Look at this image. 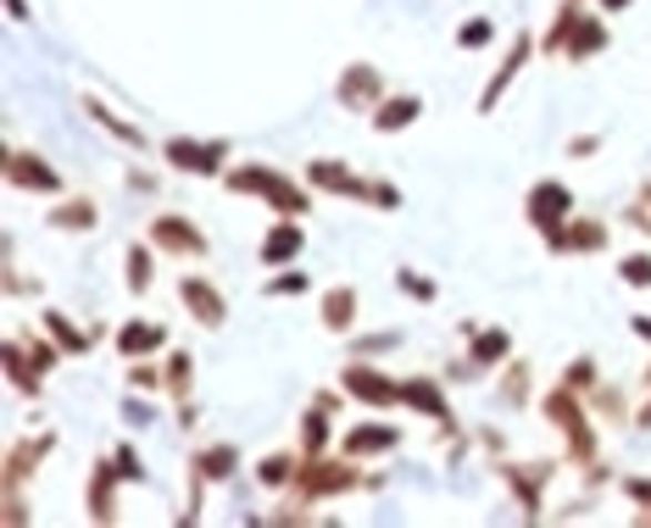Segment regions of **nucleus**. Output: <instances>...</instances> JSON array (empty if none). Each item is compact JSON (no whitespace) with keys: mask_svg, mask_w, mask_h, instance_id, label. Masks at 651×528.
Listing matches in <instances>:
<instances>
[{"mask_svg":"<svg viewBox=\"0 0 651 528\" xmlns=\"http://www.w3.org/2000/svg\"><path fill=\"white\" fill-rule=\"evenodd\" d=\"M507 356H512V334H507V328H485V334L474 328V356H468L474 373H490V367H501Z\"/></svg>","mask_w":651,"mask_h":528,"instance_id":"nucleus-22","label":"nucleus"},{"mask_svg":"<svg viewBox=\"0 0 651 528\" xmlns=\"http://www.w3.org/2000/svg\"><path fill=\"white\" fill-rule=\"evenodd\" d=\"M523 389H529V362H512L507 378H501V400L512 406V400H523Z\"/></svg>","mask_w":651,"mask_h":528,"instance_id":"nucleus-37","label":"nucleus"},{"mask_svg":"<svg viewBox=\"0 0 651 528\" xmlns=\"http://www.w3.org/2000/svg\"><path fill=\"white\" fill-rule=\"evenodd\" d=\"M295 467H301L295 456H267V461L256 467V478H262V484H273V489H284V484L295 478Z\"/></svg>","mask_w":651,"mask_h":528,"instance_id":"nucleus-34","label":"nucleus"},{"mask_svg":"<svg viewBox=\"0 0 651 528\" xmlns=\"http://www.w3.org/2000/svg\"><path fill=\"white\" fill-rule=\"evenodd\" d=\"M118 484H123L118 461L101 456L95 473H90V517H95V522H112V517H118Z\"/></svg>","mask_w":651,"mask_h":528,"instance_id":"nucleus-15","label":"nucleus"},{"mask_svg":"<svg viewBox=\"0 0 651 528\" xmlns=\"http://www.w3.org/2000/svg\"><path fill=\"white\" fill-rule=\"evenodd\" d=\"M401 400H407V406H418V412H424V417H435V423H451L446 389H440L435 378H401Z\"/></svg>","mask_w":651,"mask_h":528,"instance_id":"nucleus-20","label":"nucleus"},{"mask_svg":"<svg viewBox=\"0 0 651 528\" xmlns=\"http://www.w3.org/2000/svg\"><path fill=\"white\" fill-rule=\"evenodd\" d=\"M340 389H346V395H357L363 406H396V400H401V384H396V378H385L368 356H352V362H346Z\"/></svg>","mask_w":651,"mask_h":528,"instance_id":"nucleus-7","label":"nucleus"},{"mask_svg":"<svg viewBox=\"0 0 651 528\" xmlns=\"http://www.w3.org/2000/svg\"><path fill=\"white\" fill-rule=\"evenodd\" d=\"M523 212H529V223H535L540 234H551V229H562V223L573 217V190H568L562 179H540V184H529Z\"/></svg>","mask_w":651,"mask_h":528,"instance_id":"nucleus-6","label":"nucleus"},{"mask_svg":"<svg viewBox=\"0 0 651 528\" xmlns=\"http://www.w3.org/2000/svg\"><path fill=\"white\" fill-rule=\"evenodd\" d=\"M129 378H134V384H140V389H151V384H156V378H162V373H156V367H145V362H140V367H129Z\"/></svg>","mask_w":651,"mask_h":528,"instance_id":"nucleus-46","label":"nucleus"},{"mask_svg":"<svg viewBox=\"0 0 651 528\" xmlns=\"http://www.w3.org/2000/svg\"><path fill=\"white\" fill-rule=\"evenodd\" d=\"M123 267H129V290H134V295H145V290H151V278H156V273H151V267H156V245H151V240H145V245H129Z\"/></svg>","mask_w":651,"mask_h":528,"instance_id":"nucleus-26","label":"nucleus"},{"mask_svg":"<svg viewBox=\"0 0 651 528\" xmlns=\"http://www.w3.org/2000/svg\"><path fill=\"white\" fill-rule=\"evenodd\" d=\"M368 201H374V206H385V212H396V206H401V190H396V184H385V179H368Z\"/></svg>","mask_w":651,"mask_h":528,"instance_id":"nucleus-38","label":"nucleus"},{"mask_svg":"<svg viewBox=\"0 0 651 528\" xmlns=\"http://www.w3.org/2000/svg\"><path fill=\"white\" fill-rule=\"evenodd\" d=\"M234 467H240V456H234V445H206V450H195V473H206V478H234Z\"/></svg>","mask_w":651,"mask_h":528,"instance_id":"nucleus-29","label":"nucleus"},{"mask_svg":"<svg viewBox=\"0 0 651 528\" xmlns=\"http://www.w3.org/2000/svg\"><path fill=\"white\" fill-rule=\"evenodd\" d=\"M262 290H267V295H306V290H312V278L289 267V273H278V278H267Z\"/></svg>","mask_w":651,"mask_h":528,"instance_id":"nucleus-36","label":"nucleus"},{"mask_svg":"<svg viewBox=\"0 0 651 528\" xmlns=\"http://www.w3.org/2000/svg\"><path fill=\"white\" fill-rule=\"evenodd\" d=\"M112 461H118V473H123V478H145V467H140L134 445H112Z\"/></svg>","mask_w":651,"mask_h":528,"instance_id":"nucleus-42","label":"nucleus"},{"mask_svg":"<svg viewBox=\"0 0 651 528\" xmlns=\"http://www.w3.org/2000/svg\"><path fill=\"white\" fill-rule=\"evenodd\" d=\"M601 151V140L596 134H579V140H568V156H596Z\"/></svg>","mask_w":651,"mask_h":528,"instance_id":"nucleus-43","label":"nucleus"},{"mask_svg":"<svg viewBox=\"0 0 651 528\" xmlns=\"http://www.w3.org/2000/svg\"><path fill=\"white\" fill-rule=\"evenodd\" d=\"M306 184H317L323 195H352V201H368V179L363 173H352L346 162H335V156H317V162H306Z\"/></svg>","mask_w":651,"mask_h":528,"instance_id":"nucleus-11","label":"nucleus"},{"mask_svg":"<svg viewBox=\"0 0 651 528\" xmlns=\"http://www.w3.org/2000/svg\"><path fill=\"white\" fill-rule=\"evenodd\" d=\"M84 112H90V118H95V123H101L106 134H118V140L129 145V151H145V134H140L134 123H123V118H118V112H112L106 101H95V95H84Z\"/></svg>","mask_w":651,"mask_h":528,"instance_id":"nucleus-24","label":"nucleus"},{"mask_svg":"<svg viewBox=\"0 0 651 528\" xmlns=\"http://www.w3.org/2000/svg\"><path fill=\"white\" fill-rule=\"evenodd\" d=\"M396 284H401L413 301H435V284H429V278H418L413 267H401V273H396Z\"/></svg>","mask_w":651,"mask_h":528,"instance_id":"nucleus-39","label":"nucleus"},{"mask_svg":"<svg viewBox=\"0 0 651 528\" xmlns=\"http://www.w3.org/2000/svg\"><path fill=\"white\" fill-rule=\"evenodd\" d=\"M529 57H535V34H529V29H523V34H518V40H512V51H507V62H501V68H496V79H490V84H485V95H479V112H496V106H501V95H507V84H512V79H518V68H523V62H529Z\"/></svg>","mask_w":651,"mask_h":528,"instance_id":"nucleus-13","label":"nucleus"},{"mask_svg":"<svg viewBox=\"0 0 651 528\" xmlns=\"http://www.w3.org/2000/svg\"><path fill=\"white\" fill-rule=\"evenodd\" d=\"M623 7H629V0H601V12H607V18H612V12H623Z\"/></svg>","mask_w":651,"mask_h":528,"instance_id":"nucleus-49","label":"nucleus"},{"mask_svg":"<svg viewBox=\"0 0 651 528\" xmlns=\"http://www.w3.org/2000/svg\"><path fill=\"white\" fill-rule=\"evenodd\" d=\"M629 328H634L640 339H651V317H645V312H634V323H629Z\"/></svg>","mask_w":651,"mask_h":528,"instance_id":"nucleus-47","label":"nucleus"},{"mask_svg":"<svg viewBox=\"0 0 651 528\" xmlns=\"http://www.w3.org/2000/svg\"><path fill=\"white\" fill-rule=\"evenodd\" d=\"M51 445H57V434H40V439H23V445H12V456H7V495H23V478H29V467H40V461L51 456Z\"/></svg>","mask_w":651,"mask_h":528,"instance_id":"nucleus-16","label":"nucleus"},{"mask_svg":"<svg viewBox=\"0 0 651 528\" xmlns=\"http://www.w3.org/2000/svg\"><path fill=\"white\" fill-rule=\"evenodd\" d=\"M501 473H507V484H512L518 506L535 517V511H540V489H546V478H551V461H535V467H518V461H507Z\"/></svg>","mask_w":651,"mask_h":528,"instance_id":"nucleus-18","label":"nucleus"},{"mask_svg":"<svg viewBox=\"0 0 651 528\" xmlns=\"http://www.w3.org/2000/svg\"><path fill=\"white\" fill-rule=\"evenodd\" d=\"M145 240H151L162 256H206V251H212V240H206L184 212H162V217H151Z\"/></svg>","mask_w":651,"mask_h":528,"instance_id":"nucleus-3","label":"nucleus"},{"mask_svg":"<svg viewBox=\"0 0 651 528\" xmlns=\"http://www.w3.org/2000/svg\"><path fill=\"white\" fill-rule=\"evenodd\" d=\"M368 118H374V129H379V134L413 129V123L424 118V95H385V101H379V106H374Z\"/></svg>","mask_w":651,"mask_h":528,"instance_id":"nucleus-17","label":"nucleus"},{"mask_svg":"<svg viewBox=\"0 0 651 528\" xmlns=\"http://www.w3.org/2000/svg\"><path fill=\"white\" fill-rule=\"evenodd\" d=\"M223 190H228V195L267 201V206H278L284 217H295V212H306V206H312V190H306V184H295V179H284V173H278V167H267V162H240V167H228Z\"/></svg>","mask_w":651,"mask_h":528,"instance_id":"nucleus-1","label":"nucleus"},{"mask_svg":"<svg viewBox=\"0 0 651 528\" xmlns=\"http://www.w3.org/2000/svg\"><path fill=\"white\" fill-rule=\"evenodd\" d=\"M385 95H390V90H385V73L368 68V62H352V68L340 73V84H335V101H340L346 112H374Z\"/></svg>","mask_w":651,"mask_h":528,"instance_id":"nucleus-8","label":"nucleus"},{"mask_svg":"<svg viewBox=\"0 0 651 528\" xmlns=\"http://www.w3.org/2000/svg\"><path fill=\"white\" fill-rule=\"evenodd\" d=\"M645 389H651V367H645Z\"/></svg>","mask_w":651,"mask_h":528,"instance_id":"nucleus-51","label":"nucleus"},{"mask_svg":"<svg viewBox=\"0 0 651 528\" xmlns=\"http://www.w3.org/2000/svg\"><path fill=\"white\" fill-rule=\"evenodd\" d=\"M317 312H323V328L352 334V328H357V290H352V284H335L329 295L317 301Z\"/></svg>","mask_w":651,"mask_h":528,"instance_id":"nucleus-19","label":"nucleus"},{"mask_svg":"<svg viewBox=\"0 0 651 528\" xmlns=\"http://www.w3.org/2000/svg\"><path fill=\"white\" fill-rule=\"evenodd\" d=\"M301 251H306V229H301L295 217H278V223L262 234V251H256V256H262V267H284V262H295Z\"/></svg>","mask_w":651,"mask_h":528,"instance_id":"nucleus-12","label":"nucleus"},{"mask_svg":"<svg viewBox=\"0 0 651 528\" xmlns=\"http://www.w3.org/2000/svg\"><path fill=\"white\" fill-rule=\"evenodd\" d=\"M45 328L57 334V345H62L68 356L90 351V334H84V328H73V323H68V312H45Z\"/></svg>","mask_w":651,"mask_h":528,"instance_id":"nucleus-30","label":"nucleus"},{"mask_svg":"<svg viewBox=\"0 0 651 528\" xmlns=\"http://www.w3.org/2000/svg\"><path fill=\"white\" fill-rule=\"evenodd\" d=\"M162 384H167V395H173V400H190L195 356H190V351H173V356H167V367H162Z\"/></svg>","mask_w":651,"mask_h":528,"instance_id":"nucleus-27","label":"nucleus"},{"mask_svg":"<svg viewBox=\"0 0 651 528\" xmlns=\"http://www.w3.org/2000/svg\"><path fill=\"white\" fill-rule=\"evenodd\" d=\"M357 484H379V478H363V473H357V456L335 461L329 450H323V456H301V467H295V478H289V495L312 506V500L346 495V489H357Z\"/></svg>","mask_w":651,"mask_h":528,"instance_id":"nucleus-2","label":"nucleus"},{"mask_svg":"<svg viewBox=\"0 0 651 528\" xmlns=\"http://www.w3.org/2000/svg\"><path fill=\"white\" fill-rule=\"evenodd\" d=\"M634 423H640V428H651V400H645V406L634 412Z\"/></svg>","mask_w":651,"mask_h":528,"instance_id":"nucleus-48","label":"nucleus"},{"mask_svg":"<svg viewBox=\"0 0 651 528\" xmlns=\"http://www.w3.org/2000/svg\"><path fill=\"white\" fill-rule=\"evenodd\" d=\"M562 384L584 395V389H596V384H601V373H596V362H590V356H579L573 367H562Z\"/></svg>","mask_w":651,"mask_h":528,"instance_id":"nucleus-35","label":"nucleus"},{"mask_svg":"<svg viewBox=\"0 0 651 528\" xmlns=\"http://www.w3.org/2000/svg\"><path fill=\"white\" fill-rule=\"evenodd\" d=\"M623 495L640 506V517H651V478H640V473H634V478H623Z\"/></svg>","mask_w":651,"mask_h":528,"instance_id":"nucleus-40","label":"nucleus"},{"mask_svg":"<svg viewBox=\"0 0 651 528\" xmlns=\"http://www.w3.org/2000/svg\"><path fill=\"white\" fill-rule=\"evenodd\" d=\"M390 345H401V334H396V328H385V334H368V339H363L352 356H379V351H390Z\"/></svg>","mask_w":651,"mask_h":528,"instance_id":"nucleus-41","label":"nucleus"},{"mask_svg":"<svg viewBox=\"0 0 651 528\" xmlns=\"http://www.w3.org/2000/svg\"><path fill=\"white\" fill-rule=\"evenodd\" d=\"M340 450H346V456H385V450H401V428H390V423H357V428H346Z\"/></svg>","mask_w":651,"mask_h":528,"instance_id":"nucleus-14","label":"nucleus"},{"mask_svg":"<svg viewBox=\"0 0 651 528\" xmlns=\"http://www.w3.org/2000/svg\"><path fill=\"white\" fill-rule=\"evenodd\" d=\"M546 245L557 251V256H596V251H607V223L601 217H568L562 229H551L546 234Z\"/></svg>","mask_w":651,"mask_h":528,"instance_id":"nucleus-9","label":"nucleus"},{"mask_svg":"<svg viewBox=\"0 0 651 528\" xmlns=\"http://www.w3.org/2000/svg\"><path fill=\"white\" fill-rule=\"evenodd\" d=\"M129 190H134V195H156V179H151V173H129Z\"/></svg>","mask_w":651,"mask_h":528,"instance_id":"nucleus-45","label":"nucleus"},{"mask_svg":"<svg viewBox=\"0 0 651 528\" xmlns=\"http://www.w3.org/2000/svg\"><path fill=\"white\" fill-rule=\"evenodd\" d=\"M573 7H579V0H573Z\"/></svg>","mask_w":651,"mask_h":528,"instance_id":"nucleus-52","label":"nucleus"},{"mask_svg":"<svg viewBox=\"0 0 651 528\" xmlns=\"http://www.w3.org/2000/svg\"><path fill=\"white\" fill-rule=\"evenodd\" d=\"M162 162L179 173H195V179H217V167L228 162V145L223 140H167Z\"/></svg>","mask_w":651,"mask_h":528,"instance_id":"nucleus-4","label":"nucleus"},{"mask_svg":"<svg viewBox=\"0 0 651 528\" xmlns=\"http://www.w3.org/2000/svg\"><path fill=\"white\" fill-rule=\"evenodd\" d=\"M123 423H151V406L145 400H123Z\"/></svg>","mask_w":651,"mask_h":528,"instance_id":"nucleus-44","label":"nucleus"},{"mask_svg":"<svg viewBox=\"0 0 651 528\" xmlns=\"http://www.w3.org/2000/svg\"><path fill=\"white\" fill-rule=\"evenodd\" d=\"M162 339H167V328H162V323H123V328H118V351H123L129 362H140V356H145V351H156Z\"/></svg>","mask_w":651,"mask_h":528,"instance_id":"nucleus-23","label":"nucleus"},{"mask_svg":"<svg viewBox=\"0 0 651 528\" xmlns=\"http://www.w3.org/2000/svg\"><path fill=\"white\" fill-rule=\"evenodd\" d=\"M490 40H496V23H490V18H468V23L457 29V45H462V51H479V45H490Z\"/></svg>","mask_w":651,"mask_h":528,"instance_id":"nucleus-32","label":"nucleus"},{"mask_svg":"<svg viewBox=\"0 0 651 528\" xmlns=\"http://www.w3.org/2000/svg\"><path fill=\"white\" fill-rule=\"evenodd\" d=\"M101 223V206L90 201V195H68L57 212H51V229H62V234H90Z\"/></svg>","mask_w":651,"mask_h":528,"instance_id":"nucleus-21","label":"nucleus"},{"mask_svg":"<svg viewBox=\"0 0 651 528\" xmlns=\"http://www.w3.org/2000/svg\"><path fill=\"white\" fill-rule=\"evenodd\" d=\"M640 201H651V184H645V190H640Z\"/></svg>","mask_w":651,"mask_h":528,"instance_id":"nucleus-50","label":"nucleus"},{"mask_svg":"<svg viewBox=\"0 0 651 528\" xmlns=\"http://www.w3.org/2000/svg\"><path fill=\"white\" fill-rule=\"evenodd\" d=\"M7 184L23 190V195H62V190H68L62 173H57L51 162H40L34 151H23V145L7 151Z\"/></svg>","mask_w":651,"mask_h":528,"instance_id":"nucleus-5","label":"nucleus"},{"mask_svg":"<svg viewBox=\"0 0 651 528\" xmlns=\"http://www.w3.org/2000/svg\"><path fill=\"white\" fill-rule=\"evenodd\" d=\"M18 345H23V351H29V362H34V367H40V373H51V367H57V362H62V351H57V345H45V339H40V334H18Z\"/></svg>","mask_w":651,"mask_h":528,"instance_id":"nucleus-33","label":"nucleus"},{"mask_svg":"<svg viewBox=\"0 0 651 528\" xmlns=\"http://www.w3.org/2000/svg\"><path fill=\"white\" fill-rule=\"evenodd\" d=\"M179 301L190 306V317H195L201 328H223V317H228V301H223V290H217L212 278H201V273L179 278Z\"/></svg>","mask_w":651,"mask_h":528,"instance_id":"nucleus-10","label":"nucleus"},{"mask_svg":"<svg viewBox=\"0 0 651 528\" xmlns=\"http://www.w3.org/2000/svg\"><path fill=\"white\" fill-rule=\"evenodd\" d=\"M329 417H335V412H323V406L312 400V412L301 417V456H323V445H329Z\"/></svg>","mask_w":651,"mask_h":528,"instance_id":"nucleus-25","label":"nucleus"},{"mask_svg":"<svg viewBox=\"0 0 651 528\" xmlns=\"http://www.w3.org/2000/svg\"><path fill=\"white\" fill-rule=\"evenodd\" d=\"M590 400H596L590 412H596L601 423H634V412H629V395H623V389H612V384H596V389H590Z\"/></svg>","mask_w":651,"mask_h":528,"instance_id":"nucleus-28","label":"nucleus"},{"mask_svg":"<svg viewBox=\"0 0 651 528\" xmlns=\"http://www.w3.org/2000/svg\"><path fill=\"white\" fill-rule=\"evenodd\" d=\"M618 278H623L629 290H651V251H629V256H618Z\"/></svg>","mask_w":651,"mask_h":528,"instance_id":"nucleus-31","label":"nucleus"}]
</instances>
